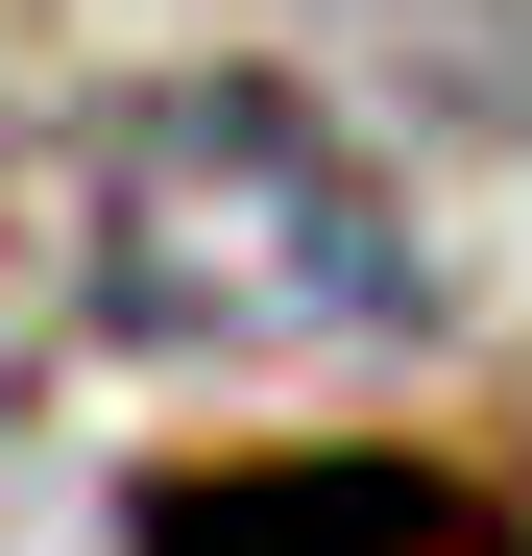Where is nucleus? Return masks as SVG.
I'll list each match as a JSON object with an SVG mask.
<instances>
[{
  "instance_id": "nucleus-2",
  "label": "nucleus",
  "mask_w": 532,
  "mask_h": 556,
  "mask_svg": "<svg viewBox=\"0 0 532 556\" xmlns=\"http://www.w3.org/2000/svg\"><path fill=\"white\" fill-rule=\"evenodd\" d=\"M145 556H532L508 484H460V459H194V484H145Z\"/></svg>"
},
{
  "instance_id": "nucleus-1",
  "label": "nucleus",
  "mask_w": 532,
  "mask_h": 556,
  "mask_svg": "<svg viewBox=\"0 0 532 556\" xmlns=\"http://www.w3.org/2000/svg\"><path fill=\"white\" fill-rule=\"evenodd\" d=\"M435 291L388 169L339 146L315 98H266V73H169V98L98 146V315L145 363H339Z\"/></svg>"
}]
</instances>
